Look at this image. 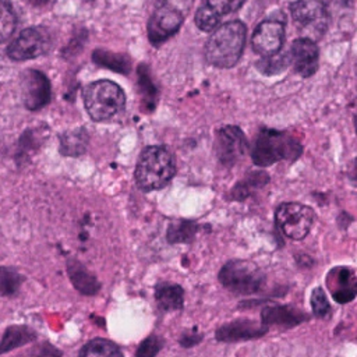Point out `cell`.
Returning a JSON list of instances; mask_svg holds the SVG:
<instances>
[{
  "mask_svg": "<svg viewBox=\"0 0 357 357\" xmlns=\"http://www.w3.org/2000/svg\"><path fill=\"white\" fill-rule=\"evenodd\" d=\"M162 347H163V339H160L156 335H151L141 342L134 357H155Z\"/></svg>",
  "mask_w": 357,
  "mask_h": 357,
  "instance_id": "cell-32",
  "label": "cell"
},
{
  "mask_svg": "<svg viewBox=\"0 0 357 357\" xmlns=\"http://www.w3.org/2000/svg\"><path fill=\"white\" fill-rule=\"evenodd\" d=\"M301 153L303 145L296 137L273 128H262L251 148V159L261 167L280 160H296Z\"/></svg>",
  "mask_w": 357,
  "mask_h": 357,
  "instance_id": "cell-3",
  "label": "cell"
},
{
  "mask_svg": "<svg viewBox=\"0 0 357 357\" xmlns=\"http://www.w3.org/2000/svg\"><path fill=\"white\" fill-rule=\"evenodd\" d=\"M290 14L304 38L317 40L329 26V13L319 0H296L290 3Z\"/></svg>",
  "mask_w": 357,
  "mask_h": 357,
  "instance_id": "cell-6",
  "label": "cell"
},
{
  "mask_svg": "<svg viewBox=\"0 0 357 357\" xmlns=\"http://www.w3.org/2000/svg\"><path fill=\"white\" fill-rule=\"evenodd\" d=\"M218 279L225 289L236 294H255L265 286V273L252 261L231 259L219 271Z\"/></svg>",
  "mask_w": 357,
  "mask_h": 357,
  "instance_id": "cell-5",
  "label": "cell"
},
{
  "mask_svg": "<svg viewBox=\"0 0 357 357\" xmlns=\"http://www.w3.org/2000/svg\"><path fill=\"white\" fill-rule=\"evenodd\" d=\"M67 275L71 284L84 296H95L100 290V282L98 278L89 272V269L78 259L70 258L66 264Z\"/></svg>",
  "mask_w": 357,
  "mask_h": 357,
  "instance_id": "cell-18",
  "label": "cell"
},
{
  "mask_svg": "<svg viewBox=\"0 0 357 357\" xmlns=\"http://www.w3.org/2000/svg\"><path fill=\"white\" fill-rule=\"evenodd\" d=\"M347 176H349V178L357 181V158H354L349 163V166H347Z\"/></svg>",
  "mask_w": 357,
  "mask_h": 357,
  "instance_id": "cell-37",
  "label": "cell"
},
{
  "mask_svg": "<svg viewBox=\"0 0 357 357\" xmlns=\"http://www.w3.org/2000/svg\"><path fill=\"white\" fill-rule=\"evenodd\" d=\"M36 339V332L26 325L8 326L0 339V354L13 351Z\"/></svg>",
  "mask_w": 357,
  "mask_h": 357,
  "instance_id": "cell-20",
  "label": "cell"
},
{
  "mask_svg": "<svg viewBox=\"0 0 357 357\" xmlns=\"http://www.w3.org/2000/svg\"><path fill=\"white\" fill-rule=\"evenodd\" d=\"M33 4H36V6H40V4H45V3H47L49 0H31Z\"/></svg>",
  "mask_w": 357,
  "mask_h": 357,
  "instance_id": "cell-38",
  "label": "cell"
},
{
  "mask_svg": "<svg viewBox=\"0 0 357 357\" xmlns=\"http://www.w3.org/2000/svg\"><path fill=\"white\" fill-rule=\"evenodd\" d=\"M312 314L318 318H325L331 311V304L326 297V293L321 287H315L310 298Z\"/></svg>",
  "mask_w": 357,
  "mask_h": 357,
  "instance_id": "cell-31",
  "label": "cell"
},
{
  "mask_svg": "<svg viewBox=\"0 0 357 357\" xmlns=\"http://www.w3.org/2000/svg\"><path fill=\"white\" fill-rule=\"evenodd\" d=\"M17 18L8 0H0V42L7 40L15 29Z\"/></svg>",
  "mask_w": 357,
  "mask_h": 357,
  "instance_id": "cell-28",
  "label": "cell"
},
{
  "mask_svg": "<svg viewBox=\"0 0 357 357\" xmlns=\"http://www.w3.org/2000/svg\"><path fill=\"white\" fill-rule=\"evenodd\" d=\"M202 339L201 335H197V333H184L180 339V344L184 346V347H191L194 344H197L199 340Z\"/></svg>",
  "mask_w": 357,
  "mask_h": 357,
  "instance_id": "cell-36",
  "label": "cell"
},
{
  "mask_svg": "<svg viewBox=\"0 0 357 357\" xmlns=\"http://www.w3.org/2000/svg\"><path fill=\"white\" fill-rule=\"evenodd\" d=\"M290 64L303 78L312 77L319 64V50L315 40L310 38H297L290 46Z\"/></svg>",
  "mask_w": 357,
  "mask_h": 357,
  "instance_id": "cell-14",
  "label": "cell"
},
{
  "mask_svg": "<svg viewBox=\"0 0 357 357\" xmlns=\"http://www.w3.org/2000/svg\"><path fill=\"white\" fill-rule=\"evenodd\" d=\"M78 357H124V354L114 342L95 337L81 347Z\"/></svg>",
  "mask_w": 357,
  "mask_h": 357,
  "instance_id": "cell-23",
  "label": "cell"
},
{
  "mask_svg": "<svg viewBox=\"0 0 357 357\" xmlns=\"http://www.w3.org/2000/svg\"><path fill=\"white\" fill-rule=\"evenodd\" d=\"M52 46V38L45 26H29L18 33L7 47L10 59L22 61L45 54Z\"/></svg>",
  "mask_w": 357,
  "mask_h": 357,
  "instance_id": "cell-8",
  "label": "cell"
},
{
  "mask_svg": "<svg viewBox=\"0 0 357 357\" xmlns=\"http://www.w3.org/2000/svg\"><path fill=\"white\" fill-rule=\"evenodd\" d=\"M326 286L335 301L349 303L357 296V272L349 266H335L326 275Z\"/></svg>",
  "mask_w": 357,
  "mask_h": 357,
  "instance_id": "cell-15",
  "label": "cell"
},
{
  "mask_svg": "<svg viewBox=\"0 0 357 357\" xmlns=\"http://www.w3.org/2000/svg\"><path fill=\"white\" fill-rule=\"evenodd\" d=\"M198 231V223L194 220H177L169 225L166 238L170 244L191 243Z\"/></svg>",
  "mask_w": 357,
  "mask_h": 357,
  "instance_id": "cell-24",
  "label": "cell"
},
{
  "mask_svg": "<svg viewBox=\"0 0 357 357\" xmlns=\"http://www.w3.org/2000/svg\"><path fill=\"white\" fill-rule=\"evenodd\" d=\"M314 218V211L300 202H284L275 211L276 227L291 240H303L310 233Z\"/></svg>",
  "mask_w": 357,
  "mask_h": 357,
  "instance_id": "cell-7",
  "label": "cell"
},
{
  "mask_svg": "<svg viewBox=\"0 0 357 357\" xmlns=\"http://www.w3.org/2000/svg\"><path fill=\"white\" fill-rule=\"evenodd\" d=\"M82 99L89 117L105 121L124 109L126 95L120 85L109 79H99L84 88Z\"/></svg>",
  "mask_w": 357,
  "mask_h": 357,
  "instance_id": "cell-4",
  "label": "cell"
},
{
  "mask_svg": "<svg viewBox=\"0 0 357 357\" xmlns=\"http://www.w3.org/2000/svg\"><path fill=\"white\" fill-rule=\"evenodd\" d=\"M195 0H162L163 4L177 10L178 13H181L183 15H187V13L192 8Z\"/></svg>",
  "mask_w": 357,
  "mask_h": 357,
  "instance_id": "cell-34",
  "label": "cell"
},
{
  "mask_svg": "<svg viewBox=\"0 0 357 357\" xmlns=\"http://www.w3.org/2000/svg\"><path fill=\"white\" fill-rule=\"evenodd\" d=\"M213 149L218 162L226 167H231L248 151V141L240 127L225 126L216 132Z\"/></svg>",
  "mask_w": 357,
  "mask_h": 357,
  "instance_id": "cell-9",
  "label": "cell"
},
{
  "mask_svg": "<svg viewBox=\"0 0 357 357\" xmlns=\"http://www.w3.org/2000/svg\"><path fill=\"white\" fill-rule=\"evenodd\" d=\"M266 331L268 328L262 324L259 325L250 319H237L218 328L215 332V337L219 342L231 343V342H241V340L261 337L266 333Z\"/></svg>",
  "mask_w": 357,
  "mask_h": 357,
  "instance_id": "cell-16",
  "label": "cell"
},
{
  "mask_svg": "<svg viewBox=\"0 0 357 357\" xmlns=\"http://www.w3.org/2000/svg\"><path fill=\"white\" fill-rule=\"evenodd\" d=\"M185 15L178 13L177 10L163 4L155 8L148 21V39L153 46H159L165 43L169 38H172L181 28Z\"/></svg>",
  "mask_w": 357,
  "mask_h": 357,
  "instance_id": "cell-10",
  "label": "cell"
},
{
  "mask_svg": "<svg viewBox=\"0 0 357 357\" xmlns=\"http://www.w3.org/2000/svg\"><path fill=\"white\" fill-rule=\"evenodd\" d=\"M92 59L96 64L127 74L130 71V60L124 54H116L106 50H95L92 54Z\"/></svg>",
  "mask_w": 357,
  "mask_h": 357,
  "instance_id": "cell-26",
  "label": "cell"
},
{
  "mask_svg": "<svg viewBox=\"0 0 357 357\" xmlns=\"http://www.w3.org/2000/svg\"><path fill=\"white\" fill-rule=\"evenodd\" d=\"M40 138L38 137L35 130H28L21 135L18 149H17V163H22L28 159L32 152H35L40 146Z\"/></svg>",
  "mask_w": 357,
  "mask_h": 357,
  "instance_id": "cell-30",
  "label": "cell"
},
{
  "mask_svg": "<svg viewBox=\"0 0 357 357\" xmlns=\"http://www.w3.org/2000/svg\"><path fill=\"white\" fill-rule=\"evenodd\" d=\"M290 64V54L289 53H276L272 56L262 57L257 61V68L259 73L265 75H275L286 70Z\"/></svg>",
  "mask_w": 357,
  "mask_h": 357,
  "instance_id": "cell-27",
  "label": "cell"
},
{
  "mask_svg": "<svg viewBox=\"0 0 357 357\" xmlns=\"http://www.w3.org/2000/svg\"><path fill=\"white\" fill-rule=\"evenodd\" d=\"M308 319V315L293 305H266L261 311V324L266 328L271 325L291 328Z\"/></svg>",
  "mask_w": 357,
  "mask_h": 357,
  "instance_id": "cell-17",
  "label": "cell"
},
{
  "mask_svg": "<svg viewBox=\"0 0 357 357\" xmlns=\"http://www.w3.org/2000/svg\"><path fill=\"white\" fill-rule=\"evenodd\" d=\"M284 40V25L282 21L265 20L257 25L251 36L252 50L262 56H272L280 52Z\"/></svg>",
  "mask_w": 357,
  "mask_h": 357,
  "instance_id": "cell-11",
  "label": "cell"
},
{
  "mask_svg": "<svg viewBox=\"0 0 357 357\" xmlns=\"http://www.w3.org/2000/svg\"><path fill=\"white\" fill-rule=\"evenodd\" d=\"M24 283V276L11 266H0V297L15 296Z\"/></svg>",
  "mask_w": 357,
  "mask_h": 357,
  "instance_id": "cell-25",
  "label": "cell"
},
{
  "mask_svg": "<svg viewBox=\"0 0 357 357\" xmlns=\"http://www.w3.org/2000/svg\"><path fill=\"white\" fill-rule=\"evenodd\" d=\"M245 0H201L195 11V25L204 32H212L225 15L237 11Z\"/></svg>",
  "mask_w": 357,
  "mask_h": 357,
  "instance_id": "cell-13",
  "label": "cell"
},
{
  "mask_svg": "<svg viewBox=\"0 0 357 357\" xmlns=\"http://www.w3.org/2000/svg\"><path fill=\"white\" fill-rule=\"evenodd\" d=\"M84 1H93V0H84Z\"/></svg>",
  "mask_w": 357,
  "mask_h": 357,
  "instance_id": "cell-40",
  "label": "cell"
},
{
  "mask_svg": "<svg viewBox=\"0 0 357 357\" xmlns=\"http://www.w3.org/2000/svg\"><path fill=\"white\" fill-rule=\"evenodd\" d=\"M245 36L247 28L238 20L218 25L205 43L206 61L218 68L234 67L241 57Z\"/></svg>",
  "mask_w": 357,
  "mask_h": 357,
  "instance_id": "cell-1",
  "label": "cell"
},
{
  "mask_svg": "<svg viewBox=\"0 0 357 357\" xmlns=\"http://www.w3.org/2000/svg\"><path fill=\"white\" fill-rule=\"evenodd\" d=\"M176 174L174 156L165 145H149L138 156L134 177L137 187L144 191L163 188Z\"/></svg>",
  "mask_w": 357,
  "mask_h": 357,
  "instance_id": "cell-2",
  "label": "cell"
},
{
  "mask_svg": "<svg viewBox=\"0 0 357 357\" xmlns=\"http://www.w3.org/2000/svg\"><path fill=\"white\" fill-rule=\"evenodd\" d=\"M269 181V176L265 172H251L247 177L238 181L233 190L230 191V199L233 201H244L250 195H252L257 190L264 187Z\"/></svg>",
  "mask_w": 357,
  "mask_h": 357,
  "instance_id": "cell-22",
  "label": "cell"
},
{
  "mask_svg": "<svg viewBox=\"0 0 357 357\" xmlns=\"http://www.w3.org/2000/svg\"><path fill=\"white\" fill-rule=\"evenodd\" d=\"M328 13L331 11H340V10H347L351 7L353 0H319Z\"/></svg>",
  "mask_w": 357,
  "mask_h": 357,
  "instance_id": "cell-35",
  "label": "cell"
},
{
  "mask_svg": "<svg viewBox=\"0 0 357 357\" xmlns=\"http://www.w3.org/2000/svg\"><path fill=\"white\" fill-rule=\"evenodd\" d=\"M21 95L28 110H39L50 100V82L39 70H28L22 74Z\"/></svg>",
  "mask_w": 357,
  "mask_h": 357,
  "instance_id": "cell-12",
  "label": "cell"
},
{
  "mask_svg": "<svg viewBox=\"0 0 357 357\" xmlns=\"http://www.w3.org/2000/svg\"><path fill=\"white\" fill-rule=\"evenodd\" d=\"M89 135L85 128L79 127L60 135V153L64 156H79L86 151Z\"/></svg>",
  "mask_w": 357,
  "mask_h": 357,
  "instance_id": "cell-21",
  "label": "cell"
},
{
  "mask_svg": "<svg viewBox=\"0 0 357 357\" xmlns=\"http://www.w3.org/2000/svg\"><path fill=\"white\" fill-rule=\"evenodd\" d=\"M138 84H139V91L146 109L152 110L156 103V88L149 77V71L146 66H141L138 68Z\"/></svg>",
  "mask_w": 357,
  "mask_h": 357,
  "instance_id": "cell-29",
  "label": "cell"
},
{
  "mask_svg": "<svg viewBox=\"0 0 357 357\" xmlns=\"http://www.w3.org/2000/svg\"><path fill=\"white\" fill-rule=\"evenodd\" d=\"M20 357H63V356L59 349H56L53 344L45 342V343L36 344L35 347H32L31 350H28L26 353H24Z\"/></svg>",
  "mask_w": 357,
  "mask_h": 357,
  "instance_id": "cell-33",
  "label": "cell"
},
{
  "mask_svg": "<svg viewBox=\"0 0 357 357\" xmlns=\"http://www.w3.org/2000/svg\"><path fill=\"white\" fill-rule=\"evenodd\" d=\"M354 128H356V132H357V114L354 116Z\"/></svg>",
  "mask_w": 357,
  "mask_h": 357,
  "instance_id": "cell-39",
  "label": "cell"
},
{
  "mask_svg": "<svg viewBox=\"0 0 357 357\" xmlns=\"http://www.w3.org/2000/svg\"><path fill=\"white\" fill-rule=\"evenodd\" d=\"M155 300L163 311L181 310L184 305V289L177 283H159L155 287Z\"/></svg>",
  "mask_w": 357,
  "mask_h": 357,
  "instance_id": "cell-19",
  "label": "cell"
}]
</instances>
